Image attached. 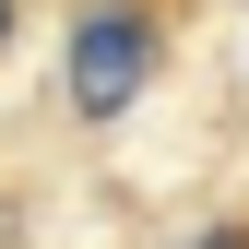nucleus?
<instances>
[{
    "instance_id": "nucleus-1",
    "label": "nucleus",
    "mask_w": 249,
    "mask_h": 249,
    "mask_svg": "<svg viewBox=\"0 0 249 249\" xmlns=\"http://www.w3.org/2000/svg\"><path fill=\"white\" fill-rule=\"evenodd\" d=\"M178 48V0H71L59 12V107L83 131H119Z\"/></svg>"
},
{
    "instance_id": "nucleus-2",
    "label": "nucleus",
    "mask_w": 249,
    "mask_h": 249,
    "mask_svg": "<svg viewBox=\"0 0 249 249\" xmlns=\"http://www.w3.org/2000/svg\"><path fill=\"white\" fill-rule=\"evenodd\" d=\"M190 249H249V213H226V226H202Z\"/></svg>"
},
{
    "instance_id": "nucleus-3",
    "label": "nucleus",
    "mask_w": 249,
    "mask_h": 249,
    "mask_svg": "<svg viewBox=\"0 0 249 249\" xmlns=\"http://www.w3.org/2000/svg\"><path fill=\"white\" fill-rule=\"evenodd\" d=\"M12 36H24V0H0V48H12Z\"/></svg>"
}]
</instances>
